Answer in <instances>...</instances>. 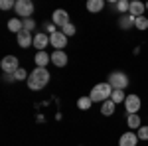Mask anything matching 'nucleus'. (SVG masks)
Listing matches in <instances>:
<instances>
[{
  "instance_id": "obj_29",
  "label": "nucleus",
  "mask_w": 148,
  "mask_h": 146,
  "mask_svg": "<svg viewBox=\"0 0 148 146\" xmlns=\"http://www.w3.org/2000/svg\"><path fill=\"white\" fill-rule=\"evenodd\" d=\"M4 81H6V83H12V81H16V79H14V75H10V73H4Z\"/></svg>"
},
{
  "instance_id": "obj_26",
  "label": "nucleus",
  "mask_w": 148,
  "mask_h": 146,
  "mask_svg": "<svg viewBox=\"0 0 148 146\" xmlns=\"http://www.w3.org/2000/svg\"><path fill=\"white\" fill-rule=\"evenodd\" d=\"M22 22H24V30H26V32H34L36 30V20L34 18H26Z\"/></svg>"
},
{
  "instance_id": "obj_3",
  "label": "nucleus",
  "mask_w": 148,
  "mask_h": 146,
  "mask_svg": "<svg viewBox=\"0 0 148 146\" xmlns=\"http://www.w3.org/2000/svg\"><path fill=\"white\" fill-rule=\"evenodd\" d=\"M107 81L111 83V87H113V89H123V91L130 85V79H128V75H126L125 71H113V73L109 75Z\"/></svg>"
},
{
  "instance_id": "obj_11",
  "label": "nucleus",
  "mask_w": 148,
  "mask_h": 146,
  "mask_svg": "<svg viewBox=\"0 0 148 146\" xmlns=\"http://www.w3.org/2000/svg\"><path fill=\"white\" fill-rule=\"evenodd\" d=\"M16 42H18V45L22 47V49H28L30 45H34V36H32V32H20V34L16 36Z\"/></svg>"
},
{
  "instance_id": "obj_24",
  "label": "nucleus",
  "mask_w": 148,
  "mask_h": 146,
  "mask_svg": "<svg viewBox=\"0 0 148 146\" xmlns=\"http://www.w3.org/2000/svg\"><path fill=\"white\" fill-rule=\"evenodd\" d=\"M61 32L67 36V38H71V36H75V34H77V28H75V24H71V22H69L67 26H63V28H61Z\"/></svg>"
},
{
  "instance_id": "obj_19",
  "label": "nucleus",
  "mask_w": 148,
  "mask_h": 146,
  "mask_svg": "<svg viewBox=\"0 0 148 146\" xmlns=\"http://www.w3.org/2000/svg\"><path fill=\"white\" fill-rule=\"evenodd\" d=\"M105 8V0H89L87 2V10L91 12V14H97V12H101Z\"/></svg>"
},
{
  "instance_id": "obj_6",
  "label": "nucleus",
  "mask_w": 148,
  "mask_h": 146,
  "mask_svg": "<svg viewBox=\"0 0 148 146\" xmlns=\"http://www.w3.org/2000/svg\"><path fill=\"white\" fill-rule=\"evenodd\" d=\"M0 67H2V71H4V73L14 75V73L20 69V61H18V57H16V56H6V57H2Z\"/></svg>"
},
{
  "instance_id": "obj_30",
  "label": "nucleus",
  "mask_w": 148,
  "mask_h": 146,
  "mask_svg": "<svg viewBox=\"0 0 148 146\" xmlns=\"http://www.w3.org/2000/svg\"><path fill=\"white\" fill-rule=\"evenodd\" d=\"M146 10H148V2H146Z\"/></svg>"
},
{
  "instance_id": "obj_10",
  "label": "nucleus",
  "mask_w": 148,
  "mask_h": 146,
  "mask_svg": "<svg viewBox=\"0 0 148 146\" xmlns=\"http://www.w3.org/2000/svg\"><path fill=\"white\" fill-rule=\"evenodd\" d=\"M138 144V136L134 130H126L119 138V146H136Z\"/></svg>"
},
{
  "instance_id": "obj_12",
  "label": "nucleus",
  "mask_w": 148,
  "mask_h": 146,
  "mask_svg": "<svg viewBox=\"0 0 148 146\" xmlns=\"http://www.w3.org/2000/svg\"><path fill=\"white\" fill-rule=\"evenodd\" d=\"M144 12H146V4H144V2H138V0H132V2H130V10H128V14H130L132 18L144 16Z\"/></svg>"
},
{
  "instance_id": "obj_1",
  "label": "nucleus",
  "mask_w": 148,
  "mask_h": 146,
  "mask_svg": "<svg viewBox=\"0 0 148 146\" xmlns=\"http://www.w3.org/2000/svg\"><path fill=\"white\" fill-rule=\"evenodd\" d=\"M49 79H51V75H49V71H47V67H36L32 73H30V77H28V89L32 91H40L44 89L47 83H49Z\"/></svg>"
},
{
  "instance_id": "obj_16",
  "label": "nucleus",
  "mask_w": 148,
  "mask_h": 146,
  "mask_svg": "<svg viewBox=\"0 0 148 146\" xmlns=\"http://www.w3.org/2000/svg\"><path fill=\"white\" fill-rule=\"evenodd\" d=\"M134 22H136V18H132L130 14H125V16L119 18V26H121L123 30H130V28H134Z\"/></svg>"
},
{
  "instance_id": "obj_2",
  "label": "nucleus",
  "mask_w": 148,
  "mask_h": 146,
  "mask_svg": "<svg viewBox=\"0 0 148 146\" xmlns=\"http://www.w3.org/2000/svg\"><path fill=\"white\" fill-rule=\"evenodd\" d=\"M113 87H111V83L109 81H103V83H97L95 87L91 89L89 93V97H91L93 103H105L111 99V95H113Z\"/></svg>"
},
{
  "instance_id": "obj_13",
  "label": "nucleus",
  "mask_w": 148,
  "mask_h": 146,
  "mask_svg": "<svg viewBox=\"0 0 148 146\" xmlns=\"http://www.w3.org/2000/svg\"><path fill=\"white\" fill-rule=\"evenodd\" d=\"M34 63H36V67H47V63H51V53H47V51H36Z\"/></svg>"
},
{
  "instance_id": "obj_14",
  "label": "nucleus",
  "mask_w": 148,
  "mask_h": 146,
  "mask_svg": "<svg viewBox=\"0 0 148 146\" xmlns=\"http://www.w3.org/2000/svg\"><path fill=\"white\" fill-rule=\"evenodd\" d=\"M67 61H69V57H67L65 51H53V53H51V63H53L56 67H65Z\"/></svg>"
},
{
  "instance_id": "obj_18",
  "label": "nucleus",
  "mask_w": 148,
  "mask_h": 146,
  "mask_svg": "<svg viewBox=\"0 0 148 146\" xmlns=\"http://www.w3.org/2000/svg\"><path fill=\"white\" fill-rule=\"evenodd\" d=\"M114 107H116V105H114L111 99L105 101V103H101V114L103 117H113L114 114Z\"/></svg>"
},
{
  "instance_id": "obj_21",
  "label": "nucleus",
  "mask_w": 148,
  "mask_h": 146,
  "mask_svg": "<svg viewBox=\"0 0 148 146\" xmlns=\"http://www.w3.org/2000/svg\"><path fill=\"white\" fill-rule=\"evenodd\" d=\"M111 101H113L114 105H121V103H125V101H126L125 91H123V89H114V91H113V95H111Z\"/></svg>"
},
{
  "instance_id": "obj_9",
  "label": "nucleus",
  "mask_w": 148,
  "mask_h": 146,
  "mask_svg": "<svg viewBox=\"0 0 148 146\" xmlns=\"http://www.w3.org/2000/svg\"><path fill=\"white\" fill-rule=\"evenodd\" d=\"M49 45V34L46 32H38L34 36V47L38 51H46V47Z\"/></svg>"
},
{
  "instance_id": "obj_4",
  "label": "nucleus",
  "mask_w": 148,
  "mask_h": 146,
  "mask_svg": "<svg viewBox=\"0 0 148 146\" xmlns=\"http://www.w3.org/2000/svg\"><path fill=\"white\" fill-rule=\"evenodd\" d=\"M36 6L32 0H16V6H14V12H16V16H20L22 20L26 18H32V14H34Z\"/></svg>"
},
{
  "instance_id": "obj_28",
  "label": "nucleus",
  "mask_w": 148,
  "mask_h": 146,
  "mask_svg": "<svg viewBox=\"0 0 148 146\" xmlns=\"http://www.w3.org/2000/svg\"><path fill=\"white\" fill-rule=\"evenodd\" d=\"M16 6V2H12V0H2L0 2V10H10Z\"/></svg>"
},
{
  "instance_id": "obj_17",
  "label": "nucleus",
  "mask_w": 148,
  "mask_h": 146,
  "mask_svg": "<svg viewBox=\"0 0 148 146\" xmlns=\"http://www.w3.org/2000/svg\"><path fill=\"white\" fill-rule=\"evenodd\" d=\"M126 124H128L130 130H138V128L142 126V119H140V114H128V117H126Z\"/></svg>"
},
{
  "instance_id": "obj_25",
  "label": "nucleus",
  "mask_w": 148,
  "mask_h": 146,
  "mask_svg": "<svg viewBox=\"0 0 148 146\" xmlns=\"http://www.w3.org/2000/svg\"><path fill=\"white\" fill-rule=\"evenodd\" d=\"M28 77H30V75H28V71H26L24 67H20L16 73H14V79H16V81H28Z\"/></svg>"
},
{
  "instance_id": "obj_20",
  "label": "nucleus",
  "mask_w": 148,
  "mask_h": 146,
  "mask_svg": "<svg viewBox=\"0 0 148 146\" xmlns=\"http://www.w3.org/2000/svg\"><path fill=\"white\" fill-rule=\"evenodd\" d=\"M91 107H93V101H91L89 95H85V97H79V99H77V109H79V111H89Z\"/></svg>"
},
{
  "instance_id": "obj_5",
  "label": "nucleus",
  "mask_w": 148,
  "mask_h": 146,
  "mask_svg": "<svg viewBox=\"0 0 148 146\" xmlns=\"http://www.w3.org/2000/svg\"><path fill=\"white\" fill-rule=\"evenodd\" d=\"M140 107H142V99L138 97L136 93H130V95H126V101H125V111L128 112V114H138Z\"/></svg>"
},
{
  "instance_id": "obj_22",
  "label": "nucleus",
  "mask_w": 148,
  "mask_h": 146,
  "mask_svg": "<svg viewBox=\"0 0 148 146\" xmlns=\"http://www.w3.org/2000/svg\"><path fill=\"white\" fill-rule=\"evenodd\" d=\"M114 8L121 12V16H125V14H128V10H130V2H128V0H119V2L114 4Z\"/></svg>"
},
{
  "instance_id": "obj_7",
  "label": "nucleus",
  "mask_w": 148,
  "mask_h": 146,
  "mask_svg": "<svg viewBox=\"0 0 148 146\" xmlns=\"http://www.w3.org/2000/svg\"><path fill=\"white\" fill-rule=\"evenodd\" d=\"M51 24H56L57 30H61L63 26H67V24H69V14H67V10H63V8L53 10V12H51Z\"/></svg>"
},
{
  "instance_id": "obj_15",
  "label": "nucleus",
  "mask_w": 148,
  "mask_h": 146,
  "mask_svg": "<svg viewBox=\"0 0 148 146\" xmlns=\"http://www.w3.org/2000/svg\"><path fill=\"white\" fill-rule=\"evenodd\" d=\"M8 30H10L12 34H20V32H24V22L22 18H10L8 20Z\"/></svg>"
},
{
  "instance_id": "obj_23",
  "label": "nucleus",
  "mask_w": 148,
  "mask_h": 146,
  "mask_svg": "<svg viewBox=\"0 0 148 146\" xmlns=\"http://www.w3.org/2000/svg\"><path fill=\"white\" fill-rule=\"evenodd\" d=\"M134 28H136L138 32H144V30H148V18H146V16H140V18H136Z\"/></svg>"
},
{
  "instance_id": "obj_27",
  "label": "nucleus",
  "mask_w": 148,
  "mask_h": 146,
  "mask_svg": "<svg viewBox=\"0 0 148 146\" xmlns=\"http://www.w3.org/2000/svg\"><path fill=\"white\" fill-rule=\"evenodd\" d=\"M136 136H138V140H148V126H140Z\"/></svg>"
},
{
  "instance_id": "obj_8",
  "label": "nucleus",
  "mask_w": 148,
  "mask_h": 146,
  "mask_svg": "<svg viewBox=\"0 0 148 146\" xmlns=\"http://www.w3.org/2000/svg\"><path fill=\"white\" fill-rule=\"evenodd\" d=\"M67 36L63 34L61 30H57L56 34H51L49 36V44L56 47V51H63V47H67Z\"/></svg>"
}]
</instances>
